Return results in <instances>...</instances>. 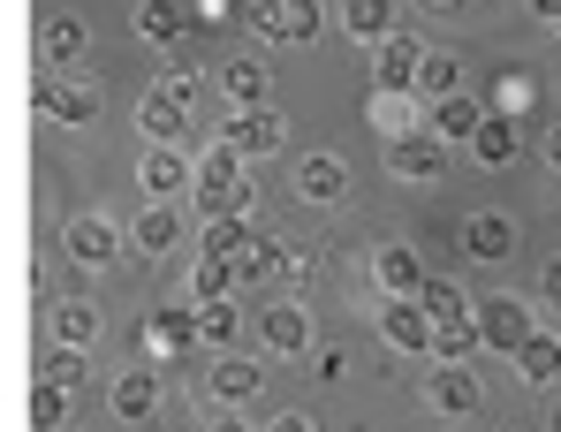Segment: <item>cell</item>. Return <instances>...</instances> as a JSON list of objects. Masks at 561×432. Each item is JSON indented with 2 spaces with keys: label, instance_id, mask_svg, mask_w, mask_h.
Masks as SVG:
<instances>
[{
  "label": "cell",
  "instance_id": "1",
  "mask_svg": "<svg viewBox=\"0 0 561 432\" xmlns=\"http://www.w3.org/2000/svg\"><path fill=\"white\" fill-rule=\"evenodd\" d=\"M425 38H410V31H394V38H379V54H373V77L387 99H417V84H425Z\"/></svg>",
  "mask_w": 561,
  "mask_h": 432
},
{
  "label": "cell",
  "instance_id": "2",
  "mask_svg": "<svg viewBox=\"0 0 561 432\" xmlns=\"http://www.w3.org/2000/svg\"><path fill=\"white\" fill-rule=\"evenodd\" d=\"M478 334H485V349H501V356H524L531 349V311L516 296H485L478 304Z\"/></svg>",
  "mask_w": 561,
  "mask_h": 432
},
{
  "label": "cell",
  "instance_id": "3",
  "mask_svg": "<svg viewBox=\"0 0 561 432\" xmlns=\"http://www.w3.org/2000/svg\"><path fill=\"white\" fill-rule=\"evenodd\" d=\"M379 334H387V349H433L440 319H433L417 296H387V311H379Z\"/></svg>",
  "mask_w": 561,
  "mask_h": 432
},
{
  "label": "cell",
  "instance_id": "4",
  "mask_svg": "<svg viewBox=\"0 0 561 432\" xmlns=\"http://www.w3.org/2000/svg\"><path fill=\"white\" fill-rule=\"evenodd\" d=\"M31 106L38 114H54V122H69V129H84L99 114V91L92 84H54V77H31Z\"/></svg>",
  "mask_w": 561,
  "mask_h": 432
},
{
  "label": "cell",
  "instance_id": "5",
  "mask_svg": "<svg viewBox=\"0 0 561 432\" xmlns=\"http://www.w3.org/2000/svg\"><path fill=\"white\" fill-rule=\"evenodd\" d=\"M280 137H288V122H280V106H236V122H228V145L236 152H280Z\"/></svg>",
  "mask_w": 561,
  "mask_h": 432
},
{
  "label": "cell",
  "instance_id": "6",
  "mask_svg": "<svg viewBox=\"0 0 561 432\" xmlns=\"http://www.w3.org/2000/svg\"><path fill=\"white\" fill-rule=\"evenodd\" d=\"M259 38H280V46L319 38V0H274V8H259Z\"/></svg>",
  "mask_w": 561,
  "mask_h": 432
},
{
  "label": "cell",
  "instance_id": "7",
  "mask_svg": "<svg viewBox=\"0 0 561 432\" xmlns=\"http://www.w3.org/2000/svg\"><path fill=\"white\" fill-rule=\"evenodd\" d=\"M463 251L478 265H501L508 251H516V220H508V213H470L463 220Z\"/></svg>",
  "mask_w": 561,
  "mask_h": 432
},
{
  "label": "cell",
  "instance_id": "8",
  "mask_svg": "<svg viewBox=\"0 0 561 432\" xmlns=\"http://www.w3.org/2000/svg\"><path fill=\"white\" fill-rule=\"evenodd\" d=\"M425 402H433V410H448V418H470V410L485 402V387L470 379V364H440V372L425 379Z\"/></svg>",
  "mask_w": 561,
  "mask_h": 432
},
{
  "label": "cell",
  "instance_id": "9",
  "mask_svg": "<svg viewBox=\"0 0 561 432\" xmlns=\"http://www.w3.org/2000/svg\"><path fill=\"white\" fill-rule=\"evenodd\" d=\"M373 281L387 288V296H425V265H417L410 243H379L373 251Z\"/></svg>",
  "mask_w": 561,
  "mask_h": 432
},
{
  "label": "cell",
  "instance_id": "10",
  "mask_svg": "<svg viewBox=\"0 0 561 432\" xmlns=\"http://www.w3.org/2000/svg\"><path fill=\"white\" fill-rule=\"evenodd\" d=\"M387 168L402 174V182H433V174L448 168V145L440 137H394L387 145Z\"/></svg>",
  "mask_w": 561,
  "mask_h": 432
},
{
  "label": "cell",
  "instance_id": "11",
  "mask_svg": "<svg viewBox=\"0 0 561 432\" xmlns=\"http://www.w3.org/2000/svg\"><path fill=\"white\" fill-rule=\"evenodd\" d=\"M197 205H205V220H251V213H259V182H251V174H236V182H197Z\"/></svg>",
  "mask_w": 561,
  "mask_h": 432
},
{
  "label": "cell",
  "instance_id": "12",
  "mask_svg": "<svg viewBox=\"0 0 561 432\" xmlns=\"http://www.w3.org/2000/svg\"><path fill=\"white\" fill-rule=\"evenodd\" d=\"M137 129H145V145H183L190 106H183V99H168V91H145V106H137Z\"/></svg>",
  "mask_w": 561,
  "mask_h": 432
},
{
  "label": "cell",
  "instance_id": "13",
  "mask_svg": "<svg viewBox=\"0 0 561 432\" xmlns=\"http://www.w3.org/2000/svg\"><path fill=\"white\" fill-rule=\"evenodd\" d=\"M485 114H493V106H478V99H433V137H440V145H478Z\"/></svg>",
  "mask_w": 561,
  "mask_h": 432
},
{
  "label": "cell",
  "instance_id": "14",
  "mask_svg": "<svg viewBox=\"0 0 561 432\" xmlns=\"http://www.w3.org/2000/svg\"><path fill=\"white\" fill-rule=\"evenodd\" d=\"M236 273H243V281H266V288H296V281H304V259L259 236V251H251V259L236 265Z\"/></svg>",
  "mask_w": 561,
  "mask_h": 432
},
{
  "label": "cell",
  "instance_id": "15",
  "mask_svg": "<svg viewBox=\"0 0 561 432\" xmlns=\"http://www.w3.org/2000/svg\"><path fill=\"white\" fill-rule=\"evenodd\" d=\"M175 236H183V220H175L168 205H145V213L129 220V251H137V259H160V251H175Z\"/></svg>",
  "mask_w": 561,
  "mask_h": 432
},
{
  "label": "cell",
  "instance_id": "16",
  "mask_svg": "<svg viewBox=\"0 0 561 432\" xmlns=\"http://www.w3.org/2000/svg\"><path fill=\"white\" fill-rule=\"evenodd\" d=\"M296 190H304L311 205H334V197L350 190V160H334V152H311V160L296 168Z\"/></svg>",
  "mask_w": 561,
  "mask_h": 432
},
{
  "label": "cell",
  "instance_id": "17",
  "mask_svg": "<svg viewBox=\"0 0 561 432\" xmlns=\"http://www.w3.org/2000/svg\"><path fill=\"white\" fill-rule=\"evenodd\" d=\"M137 182H145V197H152V205H168V197L190 182V168L175 160V145H152V152L137 160Z\"/></svg>",
  "mask_w": 561,
  "mask_h": 432
},
{
  "label": "cell",
  "instance_id": "18",
  "mask_svg": "<svg viewBox=\"0 0 561 432\" xmlns=\"http://www.w3.org/2000/svg\"><path fill=\"white\" fill-rule=\"evenodd\" d=\"M61 243H69V259H77V265H106L129 236H114L106 220H69V228H61Z\"/></svg>",
  "mask_w": 561,
  "mask_h": 432
},
{
  "label": "cell",
  "instance_id": "19",
  "mask_svg": "<svg viewBox=\"0 0 561 432\" xmlns=\"http://www.w3.org/2000/svg\"><path fill=\"white\" fill-rule=\"evenodd\" d=\"M145 342H160V349H190V342H205V327H197V304H160V311L145 319Z\"/></svg>",
  "mask_w": 561,
  "mask_h": 432
},
{
  "label": "cell",
  "instance_id": "20",
  "mask_svg": "<svg viewBox=\"0 0 561 432\" xmlns=\"http://www.w3.org/2000/svg\"><path fill=\"white\" fill-rule=\"evenodd\" d=\"M84 46H92V31H84L77 15H46V31H38V54H46L54 69H69V61H84Z\"/></svg>",
  "mask_w": 561,
  "mask_h": 432
},
{
  "label": "cell",
  "instance_id": "21",
  "mask_svg": "<svg viewBox=\"0 0 561 432\" xmlns=\"http://www.w3.org/2000/svg\"><path fill=\"white\" fill-rule=\"evenodd\" d=\"M259 334H266V342H274L280 356H296V349H311V319H304V311H296V304L280 296V304H266V319H259Z\"/></svg>",
  "mask_w": 561,
  "mask_h": 432
},
{
  "label": "cell",
  "instance_id": "22",
  "mask_svg": "<svg viewBox=\"0 0 561 432\" xmlns=\"http://www.w3.org/2000/svg\"><path fill=\"white\" fill-rule=\"evenodd\" d=\"M259 387H266V372H259L251 356H220V364H213V402H251Z\"/></svg>",
  "mask_w": 561,
  "mask_h": 432
},
{
  "label": "cell",
  "instance_id": "23",
  "mask_svg": "<svg viewBox=\"0 0 561 432\" xmlns=\"http://www.w3.org/2000/svg\"><path fill=\"white\" fill-rule=\"evenodd\" d=\"M251 251H259V228H251V220H205V259L243 265Z\"/></svg>",
  "mask_w": 561,
  "mask_h": 432
},
{
  "label": "cell",
  "instance_id": "24",
  "mask_svg": "<svg viewBox=\"0 0 561 432\" xmlns=\"http://www.w3.org/2000/svg\"><path fill=\"white\" fill-rule=\"evenodd\" d=\"M470 152H478V168H516V114H485Z\"/></svg>",
  "mask_w": 561,
  "mask_h": 432
},
{
  "label": "cell",
  "instance_id": "25",
  "mask_svg": "<svg viewBox=\"0 0 561 432\" xmlns=\"http://www.w3.org/2000/svg\"><path fill=\"white\" fill-rule=\"evenodd\" d=\"M152 410H160V379H145V372L114 379V418H122V425H145Z\"/></svg>",
  "mask_w": 561,
  "mask_h": 432
},
{
  "label": "cell",
  "instance_id": "26",
  "mask_svg": "<svg viewBox=\"0 0 561 432\" xmlns=\"http://www.w3.org/2000/svg\"><path fill=\"white\" fill-rule=\"evenodd\" d=\"M183 31H190L183 0H145V8H137V38H152V46H175Z\"/></svg>",
  "mask_w": 561,
  "mask_h": 432
},
{
  "label": "cell",
  "instance_id": "27",
  "mask_svg": "<svg viewBox=\"0 0 561 432\" xmlns=\"http://www.w3.org/2000/svg\"><path fill=\"white\" fill-rule=\"evenodd\" d=\"M99 334H106L99 304H61V311H54V342H69V349H99Z\"/></svg>",
  "mask_w": 561,
  "mask_h": 432
},
{
  "label": "cell",
  "instance_id": "28",
  "mask_svg": "<svg viewBox=\"0 0 561 432\" xmlns=\"http://www.w3.org/2000/svg\"><path fill=\"white\" fill-rule=\"evenodd\" d=\"M84 372H92V349L54 342L46 356H38V372H31V379H54V387H84Z\"/></svg>",
  "mask_w": 561,
  "mask_h": 432
},
{
  "label": "cell",
  "instance_id": "29",
  "mask_svg": "<svg viewBox=\"0 0 561 432\" xmlns=\"http://www.w3.org/2000/svg\"><path fill=\"white\" fill-rule=\"evenodd\" d=\"M478 349H485V334H478V311H470V319H448V327L433 334V356H440V364H470Z\"/></svg>",
  "mask_w": 561,
  "mask_h": 432
},
{
  "label": "cell",
  "instance_id": "30",
  "mask_svg": "<svg viewBox=\"0 0 561 432\" xmlns=\"http://www.w3.org/2000/svg\"><path fill=\"white\" fill-rule=\"evenodd\" d=\"M69 395L77 387H54V379H31V432H54L69 418Z\"/></svg>",
  "mask_w": 561,
  "mask_h": 432
},
{
  "label": "cell",
  "instance_id": "31",
  "mask_svg": "<svg viewBox=\"0 0 561 432\" xmlns=\"http://www.w3.org/2000/svg\"><path fill=\"white\" fill-rule=\"evenodd\" d=\"M236 281H243V273H236L228 259H197V273H190V304H220Z\"/></svg>",
  "mask_w": 561,
  "mask_h": 432
},
{
  "label": "cell",
  "instance_id": "32",
  "mask_svg": "<svg viewBox=\"0 0 561 432\" xmlns=\"http://www.w3.org/2000/svg\"><path fill=\"white\" fill-rule=\"evenodd\" d=\"M342 23H350L357 38H394V31H402L387 0H350V8H342Z\"/></svg>",
  "mask_w": 561,
  "mask_h": 432
},
{
  "label": "cell",
  "instance_id": "33",
  "mask_svg": "<svg viewBox=\"0 0 561 432\" xmlns=\"http://www.w3.org/2000/svg\"><path fill=\"white\" fill-rule=\"evenodd\" d=\"M220 91H228L236 106H266V69H259V61H228V69H220Z\"/></svg>",
  "mask_w": 561,
  "mask_h": 432
},
{
  "label": "cell",
  "instance_id": "34",
  "mask_svg": "<svg viewBox=\"0 0 561 432\" xmlns=\"http://www.w3.org/2000/svg\"><path fill=\"white\" fill-rule=\"evenodd\" d=\"M516 364H524L531 387H554V379H561V342H554V334H531V349H524Z\"/></svg>",
  "mask_w": 561,
  "mask_h": 432
},
{
  "label": "cell",
  "instance_id": "35",
  "mask_svg": "<svg viewBox=\"0 0 561 432\" xmlns=\"http://www.w3.org/2000/svg\"><path fill=\"white\" fill-rule=\"evenodd\" d=\"M417 304H425V311H433L440 327H448V319H470V296H463V281H425V296H417Z\"/></svg>",
  "mask_w": 561,
  "mask_h": 432
},
{
  "label": "cell",
  "instance_id": "36",
  "mask_svg": "<svg viewBox=\"0 0 561 432\" xmlns=\"http://www.w3.org/2000/svg\"><path fill=\"white\" fill-rule=\"evenodd\" d=\"M197 327H205V342H236L243 319H236V304L220 296V304H197Z\"/></svg>",
  "mask_w": 561,
  "mask_h": 432
},
{
  "label": "cell",
  "instance_id": "37",
  "mask_svg": "<svg viewBox=\"0 0 561 432\" xmlns=\"http://www.w3.org/2000/svg\"><path fill=\"white\" fill-rule=\"evenodd\" d=\"M417 99H456V61H448V54H433V61H425V84H417Z\"/></svg>",
  "mask_w": 561,
  "mask_h": 432
},
{
  "label": "cell",
  "instance_id": "38",
  "mask_svg": "<svg viewBox=\"0 0 561 432\" xmlns=\"http://www.w3.org/2000/svg\"><path fill=\"white\" fill-rule=\"evenodd\" d=\"M485 106H493V114H524V106H531V84H524V77H501Z\"/></svg>",
  "mask_w": 561,
  "mask_h": 432
},
{
  "label": "cell",
  "instance_id": "39",
  "mask_svg": "<svg viewBox=\"0 0 561 432\" xmlns=\"http://www.w3.org/2000/svg\"><path fill=\"white\" fill-rule=\"evenodd\" d=\"M539 296H547V304H554V311H561V259L547 265V273H539Z\"/></svg>",
  "mask_w": 561,
  "mask_h": 432
},
{
  "label": "cell",
  "instance_id": "40",
  "mask_svg": "<svg viewBox=\"0 0 561 432\" xmlns=\"http://www.w3.org/2000/svg\"><path fill=\"white\" fill-rule=\"evenodd\" d=\"M531 15H539V23H561V0H531Z\"/></svg>",
  "mask_w": 561,
  "mask_h": 432
},
{
  "label": "cell",
  "instance_id": "41",
  "mask_svg": "<svg viewBox=\"0 0 561 432\" xmlns=\"http://www.w3.org/2000/svg\"><path fill=\"white\" fill-rule=\"evenodd\" d=\"M266 432H311V418H274Z\"/></svg>",
  "mask_w": 561,
  "mask_h": 432
},
{
  "label": "cell",
  "instance_id": "42",
  "mask_svg": "<svg viewBox=\"0 0 561 432\" xmlns=\"http://www.w3.org/2000/svg\"><path fill=\"white\" fill-rule=\"evenodd\" d=\"M547 168H561V122H554V137H547Z\"/></svg>",
  "mask_w": 561,
  "mask_h": 432
},
{
  "label": "cell",
  "instance_id": "43",
  "mask_svg": "<svg viewBox=\"0 0 561 432\" xmlns=\"http://www.w3.org/2000/svg\"><path fill=\"white\" fill-rule=\"evenodd\" d=\"M213 432H251V425H243V418H220V425H213Z\"/></svg>",
  "mask_w": 561,
  "mask_h": 432
},
{
  "label": "cell",
  "instance_id": "44",
  "mask_svg": "<svg viewBox=\"0 0 561 432\" xmlns=\"http://www.w3.org/2000/svg\"><path fill=\"white\" fill-rule=\"evenodd\" d=\"M259 8H274V0H251V15H259Z\"/></svg>",
  "mask_w": 561,
  "mask_h": 432
},
{
  "label": "cell",
  "instance_id": "45",
  "mask_svg": "<svg viewBox=\"0 0 561 432\" xmlns=\"http://www.w3.org/2000/svg\"><path fill=\"white\" fill-rule=\"evenodd\" d=\"M433 8H456V0H433Z\"/></svg>",
  "mask_w": 561,
  "mask_h": 432
},
{
  "label": "cell",
  "instance_id": "46",
  "mask_svg": "<svg viewBox=\"0 0 561 432\" xmlns=\"http://www.w3.org/2000/svg\"><path fill=\"white\" fill-rule=\"evenodd\" d=\"M554 432H561V410H554Z\"/></svg>",
  "mask_w": 561,
  "mask_h": 432
},
{
  "label": "cell",
  "instance_id": "47",
  "mask_svg": "<svg viewBox=\"0 0 561 432\" xmlns=\"http://www.w3.org/2000/svg\"><path fill=\"white\" fill-rule=\"evenodd\" d=\"M554 38H561V23H554Z\"/></svg>",
  "mask_w": 561,
  "mask_h": 432
}]
</instances>
